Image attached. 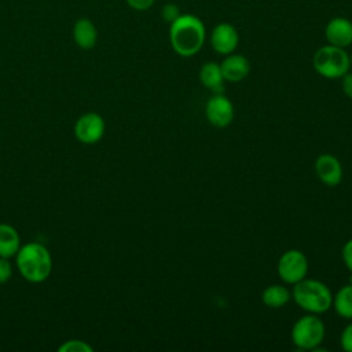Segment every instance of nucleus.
Returning a JSON list of instances; mask_svg holds the SVG:
<instances>
[{
	"mask_svg": "<svg viewBox=\"0 0 352 352\" xmlns=\"http://www.w3.org/2000/svg\"><path fill=\"white\" fill-rule=\"evenodd\" d=\"M308 258L302 250L289 249L283 252L276 264V272L279 279L286 285H294L307 278Z\"/></svg>",
	"mask_w": 352,
	"mask_h": 352,
	"instance_id": "423d86ee",
	"label": "nucleus"
},
{
	"mask_svg": "<svg viewBox=\"0 0 352 352\" xmlns=\"http://www.w3.org/2000/svg\"><path fill=\"white\" fill-rule=\"evenodd\" d=\"M182 12H180V10H179V7L176 6V4H172V3H169V4H165L164 7H162V18L166 21V22H173L179 15H180Z\"/></svg>",
	"mask_w": 352,
	"mask_h": 352,
	"instance_id": "4be33fe9",
	"label": "nucleus"
},
{
	"mask_svg": "<svg viewBox=\"0 0 352 352\" xmlns=\"http://www.w3.org/2000/svg\"><path fill=\"white\" fill-rule=\"evenodd\" d=\"M199 81L213 94H223L224 89V77L220 69V63L206 62L201 66L198 73Z\"/></svg>",
	"mask_w": 352,
	"mask_h": 352,
	"instance_id": "4468645a",
	"label": "nucleus"
},
{
	"mask_svg": "<svg viewBox=\"0 0 352 352\" xmlns=\"http://www.w3.org/2000/svg\"><path fill=\"white\" fill-rule=\"evenodd\" d=\"M340 345L342 351L352 352V322L342 329L340 334Z\"/></svg>",
	"mask_w": 352,
	"mask_h": 352,
	"instance_id": "6ab92c4d",
	"label": "nucleus"
},
{
	"mask_svg": "<svg viewBox=\"0 0 352 352\" xmlns=\"http://www.w3.org/2000/svg\"><path fill=\"white\" fill-rule=\"evenodd\" d=\"M126 4L136 11H146L148 8H151V6L154 4L155 0H125Z\"/></svg>",
	"mask_w": 352,
	"mask_h": 352,
	"instance_id": "5701e85b",
	"label": "nucleus"
},
{
	"mask_svg": "<svg viewBox=\"0 0 352 352\" xmlns=\"http://www.w3.org/2000/svg\"><path fill=\"white\" fill-rule=\"evenodd\" d=\"M239 44V33L236 28L228 22L216 25L210 33V45L220 55L232 54Z\"/></svg>",
	"mask_w": 352,
	"mask_h": 352,
	"instance_id": "1a4fd4ad",
	"label": "nucleus"
},
{
	"mask_svg": "<svg viewBox=\"0 0 352 352\" xmlns=\"http://www.w3.org/2000/svg\"><path fill=\"white\" fill-rule=\"evenodd\" d=\"M104 120L100 114L89 111L82 114L74 124V136L84 144H95L104 135Z\"/></svg>",
	"mask_w": 352,
	"mask_h": 352,
	"instance_id": "6e6552de",
	"label": "nucleus"
},
{
	"mask_svg": "<svg viewBox=\"0 0 352 352\" xmlns=\"http://www.w3.org/2000/svg\"><path fill=\"white\" fill-rule=\"evenodd\" d=\"M341 257L345 268L352 274V238L344 243L341 249Z\"/></svg>",
	"mask_w": 352,
	"mask_h": 352,
	"instance_id": "aec40b11",
	"label": "nucleus"
},
{
	"mask_svg": "<svg viewBox=\"0 0 352 352\" xmlns=\"http://www.w3.org/2000/svg\"><path fill=\"white\" fill-rule=\"evenodd\" d=\"M58 351L59 352H92L94 348L82 340H69V341H65L58 348Z\"/></svg>",
	"mask_w": 352,
	"mask_h": 352,
	"instance_id": "a211bd4d",
	"label": "nucleus"
},
{
	"mask_svg": "<svg viewBox=\"0 0 352 352\" xmlns=\"http://www.w3.org/2000/svg\"><path fill=\"white\" fill-rule=\"evenodd\" d=\"M206 38L204 22L192 14H180L169 26V41L172 50L183 56L190 58L197 55Z\"/></svg>",
	"mask_w": 352,
	"mask_h": 352,
	"instance_id": "f257e3e1",
	"label": "nucleus"
},
{
	"mask_svg": "<svg viewBox=\"0 0 352 352\" xmlns=\"http://www.w3.org/2000/svg\"><path fill=\"white\" fill-rule=\"evenodd\" d=\"M15 264L19 274L32 283L44 282L52 271V257L50 250L38 242H28L21 245Z\"/></svg>",
	"mask_w": 352,
	"mask_h": 352,
	"instance_id": "f03ea898",
	"label": "nucleus"
},
{
	"mask_svg": "<svg viewBox=\"0 0 352 352\" xmlns=\"http://www.w3.org/2000/svg\"><path fill=\"white\" fill-rule=\"evenodd\" d=\"M348 283H351L352 285V274L349 275V279H348Z\"/></svg>",
	"mask_w": 352,
	"mask_h": 352,
	"instance_id": "393cba45",
	"label": "nucleus"
},
{
	"mask_svg": "<svg viewBox=\"0 0 352 352\" xmlns=\"http://www.w3.org/2000/svg\"><path fill=\"white\" fill-rule=\"evenodd\" d=\"M315 72L329 80L341 78L351 69L349 54L345 48L326 44L316 50L312 58Z\"/></svg>",
	"mask_w": 352,
	"mask_h": 352,
	"instance_id": "20e7f679",
	"label": "nucleus"
},
{
	"mask_svg": "<svg viewBox=\"0 0 352 352\" xmlns=\"http://www.w3.org/2000/svg\"><path fill=\"white\" fill-rule=\"evenodd\" d=\"M327 44L346 48L352 44V22L344 16L330 19L324 29Z\"/></svg>",
	"mask_w": 352,
	"mask_h": 352,
	"instance_id": "9b49d317",
	"label": "nucleus"
},
{
	"mask_svg": "<svg viewBox=\"0 0 352 352\" xmlns=\"http://www.w3.org/2000/svg\"><path fill=\"white\" fill-rule=\"evenodd\" d=\"M292 298V292L279 283H274L267 286L261 293V301L267 308L278 309L285 307Z\"/></svg>",
	"mask_w": 352,
	"mask_h": 352,
	"instance_id": "dca6fc26",
	"label": "nucleus"
},
{
	"mask_svg": "<svg viewBox=\"0 0 352 352\" xmlns=\"http://www.w3.org/2000/svg\"><path fill=\"white\" fill-rule=\"evenodd\" d=\"M314 169L318 179L329 187H336L342 180V165L340 160L330 153H323L318 155Z\"/></svg>",
	"mask_w": 352,
	"mask_h": 352,
	"instance_id": "9d476101",
	"label": "nucleus"
},
{
	"mask_svg": "<svg viewBox=\"0 0 352 352\" xmlns=\"http://www.w3.org/2000/svg\"><path fill=\"white\" fill-rule=\"evenodd\" d=\"M331 308L334 312L344 318V319H352V285H344L341 286L337 293L333 296Z\"/></svg>",
	"mask_w": 352,
	"mask_h": 352,
	"instance_id": "f3484780",
	"label": "nucleus"
},
{
	"mask_svg": "<svg viewBox=\"0 0 352 352\" xmlns=\"http://www.w3.org/2000/svg\"><path fill=\"white\" fill-rule=\"evenodd\" d=\"M349 60H351V67H352V54L349 55Z\"/></svg>",
	"mask_w": 352,
	"mask_h": 352,
	"instance_id": "a878e982",
	"label": "nucleus"
},
{
	"mask_svg": "<svg viewBox=\"0 0 352 352\" xmlns=\"http://www.w3.org/2000/svg\"><path fill=\"white\" fill-rule=\"evenodd\" d=\"M292 298L307 314L320 315L331 308L333 293L324 282L304 278L293 285Z\"/></svg>",
	"mask_w": 352,
	"mask_h": 352,
	"instance_id": "7ed1b4c3",
	"label": "nucleus"
},
{
	"mask_svg": "<svg viewBox=\"0 0 352 352\" xmlns=\"http://www.w3.org/2000/svg\"><path fill=\"white\" fill-rule=\"evenodd\" d=\"M205 117L212 126L226 128L234 121V104L226 95L213 94L205 104Z\"/></svg>",
	"mask_w": 352,
	"mask_h": 352,
	"instance_id": "0eeeda50",
	"label": "nucleus"
},
{
	"mask_svg": "<svg viewBox=\"0 0 352 352\" xmlns=\"http://www.w3.org/2000/svg\"><path fill=\"white\" fill-rule=\"evenodd\" d=\"M220 69L227 82H239L250 73V62L245 55L228 54L220 63Z\"/></svg>",
	"mask_w": 352,
	"mask_h": 352,
	"instance_id": "f8f14e48",
	"label": "nucleus"
},
{
	"mask_svg": "<svg viewBox=\"0 0 352 352\" xmlns=\"http://www.w3.org/2000/svg\"><path fill=\"white\" fill-rule=\"evenodd\" d=\"M326 336V327L319 315L307 314L298 318L290 331L294 346L302 351H318Z\"/></svg>",
	"mask_w": 352,
	"mask_h": 352,
	"instance_id": "39448f33",
	"label": "nucleus"
},
{
	"mask_svg": "<svg viewBox=\"0 0 352 352\" xmlns=\"http://www.w3.org/2000/svg\"><path fill=\"white\" fill-rule=\"evenodd\" d=\"M341 88L342 92L352 99V72H346L342 77H341Z\"/></svg>",
	"mask_w": 352,
	"mask_h": 352,
	"instance_id": "b1692460",
	"label": "nucleus"
},
{
	"mask_svg": "<svg viewBox=\"0 0 352 352\" xmlns=\"http://www.w3.org/2000/svg\"><path fill=\"white\" fill-rule=\"evenodd\" d=\"M12 275V265L10 258L0 257V285L10 280Z\"/></svg>",
	"mask_w": 352,
	"mask_h": 352,
	"instance_id": "412c9836",
	"label": "nucleus"
},
{
	"mask_svg": "<svg viewBox=\"0 0 352 352\" xmlns=\"http://www.w3.org/2000/svg\"><path fill=\"white\" fill-rule=\"evenodd\" d=\"M21 248L18 231L7 223H0V257L12 258Z\"/></svg>",
	"mask_w": 352,
	"mask_h": 352,
	"instance_id": "2eb2a0df",
	"label": "nucleus"
},
{
	"mask_svg": "<svg viewBox=\"0 0 352 352\" xmlns=\"http://www.w3.org/2000/svg\"><path fill=\"white\" fill-rule=\"evenodd\" d=\"M72 37L74 44L81 50H92L98 43L96 25L87 16L78 18L72 29Z\"/></svg>",
	"mask_w": 352,
	"mask_h": 352,
	"instance_id": "ddd939ff",
	"label": "nucleus"
}]
</instances>
